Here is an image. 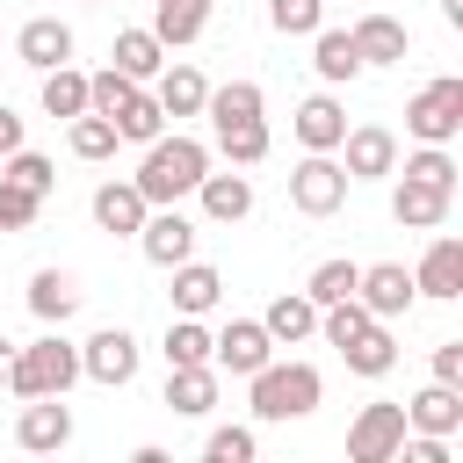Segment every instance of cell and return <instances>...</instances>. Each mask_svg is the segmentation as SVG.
Wrapping results in <instances>:
<instances>
[{
  "label": "cell",
  "instance_id": "cell-46",
  "mask_svg": "<svg viewBox=\"0 0 463 463\" xmlns=\"http://www.w3.org/2000/svg\"><path fill=\"white\" fill-rule=\"evenodd\" d=\"M441 456H449L441 434H420V441H412V463H441Z\"/></svg>",
  "mask_w": 463,
  "mask_h": 463
},
{
  "label": "cell",
  "instance_id": "cell-26",
  "mask_svg": "<svg viewBox=\"0 0 463 463\" xmlns=\"http://www.w3.org/2000/svg\"><path fill=\"white\" fill-rule=\"evenodd\" d=\"M405 420H412L420 434H449V427L463 420V398H456V383H427V391L405 405Z\"/></svg>",
  "mask_w": 463,
  "mask_h": 463
},
{
  "label": "cell",
  "instance_id": "cell-22",
  "mask_svg": "<svg viewBox=\"0 0 463 463\" xmlns=\"http://www.w3.org/2000/svg\"><path fill=\"white\" fill-rule=\"evenodd\" d=\"M210 22V0H152V36L159 43H195Z\"/></svg>",
  "mask_w": 463,
  "mask_h": 463
},
{
  "label": "cell",
  "instance_id": "cell-17",
  "mask_svg": "<svg viewBox=\"0 0 463 463\" xmlns=\"http://www.w3.org/2000/svg\"><path fill=\"white\" fill-rule=\"evenodd\" d=\"M137 232H145V260H159V268L188 260V246H195V224H188L181 210H166V217H145Z\"/></svg>",
  "mask_w": 463,
  "mask_h": 463
},
{
  "label": "cell",
  "instance_id": "cell-40",
  "mask_svg": "<svg viewBox=\"0 0 463 463\" xmlns=\"http://www.w3.org/2000/svg\"><path fill=\"white\" fill-rule=\"evenodd\" d=\"M7 181H22L29 195H43V188H51V159H43V152H22V145H14V152H7Z\"/></svg>",
  "mask_w": 463,
  "mask_h": 463
},
{
  "label": "cell",
  "instance_id": "cell-1",
  "mask_svg": "<svg viewBox=\"0 0 463 463\" xmlns=\"http://www.w3.org/2000/svg\"><path fill=\"white\" fill-rule=\"evenodd\" d=\"M203 174H210V152L195 137H152L145 166H137V195L145 203H181V195H195Z\"/></svg>",
  "mask_w": 463,
  "mask_h": 463
},
{
  "label": "cell",
  "instance_id": "cell-7",
  "mask_svg": "<svg viewBox=\"0 0 463 463\" xmlns=\"http://www.w3.org/2000/svg\"><path fill=\"white\" fill-rule=\"evenodd\" d=\"M354 304H362L369 318H398V311L412 304V275H405L398 260H376V268L354 275Z\"/></svg>",
  "mask_w": 463,
  "mask_h": 463
},
{
  "label": "cell",
  "instance_id": "cell-12",
  "mask_svg": "<svg viewBox=\"0 0 463 463\" xmlns=\"http://www.w3.org/2000/svg\"><path fill=\"white\" fill-rule=\"evenodd\" d=\"M347 36H354V58L362 65H398L405 58V22L398 14H362Z\"/></svg>",
  "mask_w": 463,
  "mask_h": 463
},
{
  "label": "cell",
  "instance_id": "cell-34",
  "mask_svg": "<svg viewBox=\"0 0 463 463\" xmlns=\"http://www.w3.org/2000/svg\"><path fill=\"white\" fill-rule=\"evenodd\" d=\"M354 275H362L354 260H318L311 282H304V297H311V304H340V297H354Z\"/></svg>",
  "mask_w": 463,
  "mask_h": 463
},
{
  "label": "cell",
  "instance_id": "cell-47",
  "mask_svg": "<svg viewBox=\"0 0 463 463\" xmlns=\"http://www.w3.org/2000/svg\"><path fill=\"white\" fill-rule=\"evenodd\" d=\"M7 362H14V340H0V383H7Z\"/></svg>",
  "mask_w": 463,
  "mask_h": 463
},
{
  "label": "cell",
  "instance_id": "cell-28",
  "mask_svg": "<svg viewBox=\"0 0 463 463\" xmlns=\"http://www.w3.org/2000/svg\"><path fill=\"white\" fill-rule=\"evenodd\" d=\"M159 36L152 29H116V72H130V80H152L159 72Z\"/></svg>",
  "mask_w": 463,
  "mask_h": 463
},
{
  "label": "cell",
  "instance_id": "cell-27",
  "mask_svg": "<svg viewBox=\"0 0 463 463\" xmlns=\"http://www.w3.org/2000/svg\"><path fill=\"white\" fill-rule=\"evenodd\" d=\"M311 36H318V51H311L318 80H333V87H340V80H354V72H362V58H354V36H347V29H311Z\"/></svg>",
  "mask_w": 463,
  "mask_h": 463
},
{
  "label": "cell",
  "instance_id": "cell-11",
  "mask_svg": "<svg viewBox=\"0 0 463 463\" xmlns=\"http://www.w3.org/2000/svg\"><path fill=\"white\" fill-rule=\"evenodd\" d=\"M65 434H72V412H65L58 398H29L22 420H14V441L36 449V456H43V449H65Z\"/></svg>",
  "mask_w": 463,
  "mask_h": 463
},
{
  "label": "cell",
  "instance_id": "cell-21",
  "mask_svg": "<svg viewBox=\"0 0 463 463\" xmlns=\"http://www.w3.org/2000/svg\"><path fill=\"white\" fill-rule=\"evenodd\" d=\"M166 405H174V412H210V405H217V376H210V362H181V369H166Z\"/></svg>",
  "mask_w": 463,
  "mask_h": 463
},
{
  "label": "cell",
  "instance_id": "cell-13",
  "mask_svg": "<svg viewBox=\"0 0 463 463\" xmlns=\"http://www.w3.org/2000/svg\"><path fill=\"white\" fill-rule=\"evenodd\" d=\"M14 51H22L36 72H51V65H65V58H72V29H65L58 14H36V22H22Z\"/></svg>",
  "mask_w": 463,
  "mask_h": 463
},
{
  "label": "cell",
  "instance_id": "cell-38",
  "mask_svg": "<svg viewBox=\"0 0 463 463\" xmlns=\"http://www.w3.org/2000/svg\"><path fill=\"white\" fill-rule=\"evenodd\" d=\"M318 14H326V0H268V22H275L282 36H311Z\"/></svg>",
  "mask_w": 463,
  "mask_h": 463
},
{
  "label": "cell",
  "instance_id": "cell-20",
  "mask_svg": "<svg viewBox=\"0 0 463 463\" xmlns=\"http://www.w3.org/2000/svg\"><path fill=\"white\" fill-rule=\"evenodd\" d=\"M72 304H80V282H72L65 268H43V275L29 282V311H36L43 326H65V318H72Z\"/></svg>",
  "mask_w": 463,
  "mask_h": 463
},
{
  "label": "cell",
  "instance_id": "cell-42",
  "mask_svg": "<svg viewBox=\"0 0 463 463\" xmlns=\"http://www.w3.org/2000/svg\"><path fill=\"white\" fill-rule=\"evenodd\" d=\"M362 326H369V311H362L354 297H340V304H326V340H333V347H347V340H354Z\"/></svg>",
  "mask_w": 463,
  "mask_h": 463
},
{
  "label": "cell",
  "instance_id": "cell-19",
  "mask_svg": "<svg viewBox=\"0 0 463 463\" xmlns=\"http://www.w3.org/2000/svg\"><path fill=\"white\" fill-rule=\"evenodd\" d=\"M217 297H224V275H217V268H203V260H174V304H181L188 318H203Z\"/></svg>",
  "mask_w": 463,
  "mask_h": 463
},
{
  "label": "cell",
  "instance_id": "cell-24",
  "mask_svg": "<svg viewBox=\"0 0 463 463\" xmlns=\"http://www.w3.org/2000/svg\"><path fill=\"white\" fill-rule=\"evenodd\" d=\"M217 145L232 166H253V159H268V123L260 116H217Z\"/></svg>",
  "mask_w": 463,
  "mask_h": 463
},
{
  "label": "cell",
  "instance_id": "cell-18",
  "mask_svg": "<svg viewBox=\"0 0 463 463\" xmlns=\"http://www.w3.org/2000/svg\"><path fill=\"white\" fill-rule=\"evenodd\" d=\"M195 188H203V210H210L217 224H239V217L253 210V181H246V174H203Z\"/></svg>",
  "mask_w": 463,
  "mask_h": 463
},
{
  "label": "cell",
  "instance_id": "cell-2",
  "mask_svg": "<svg viewBox=\"0 0 463 463\" xmlns=\"http://www.w3.org/2000/svg\"><path fill=\"white\" fill-rule=\"evenodd\" d=\"M72 376H80V347H65L58 333L14 347V362H7V391H14V398H65Z\"/></svg>",
  "mask_w": 463,
  "mask_h": 463
},
{
  "label": "cell",
  "instance_id": "cell-23",
  "mask_svg": "<svg viewBox=\"0 0 463 463\" xmlns=\"http://www.w3.org/2000/svg\"><path fill=\"white\" fill-rule=\"evenodd\" d=\"M340 130H347V116H340V101H333V94H311V101L297 109V137H304L311 152H333V145H340Z\"/></svg>",
  "mask_w": 463,
  "mask_h": 463
},
{
  "label": "cell",
  "instance_id": "cell-30",
  "mask_svg": "<svg viewBox=\"0 0 463 463\" xmlns=\"http://www.w3.org/2000/svg\"><path fill=\"white\" fill-rule=\"evenodd\" d=\"M203 94H210V87H203V72H195V65H174V72L159 80V109H166V116H195V109H203Z\"/></svg>",
  "mask_w": 463,
  "mask_h": 463
},
{
  "label": "cell",
  "instance_id": "cell-14",
  "mask_svg": "<svg viewBox=\"0 0 463 463\" xmlns=\"http://www.w3.org/2000/svg\"><path fill=\"white\" fill-rule=\"evenodd\" d=\"M412 289H427V297H463V239H434V246L420 253Z\"/></svg>",
  "mask_w": 463,
  "mask_h": 463
},
{
  "label": "cell",
  "instance_id": "cell-9",
  "mask_svg": "<svg viewBox=\"0 0 463 463\" xmlns=\"http://www.w3.org/2000/svg\"><path fill=\"white\" fill-rule=\"evenodd\" d=\"M80 369H87L94 383H130V376H137V340H130L123 326H101V333L87 340Z\"/></svg>",
  "mask_w": 463,
  "mask_h": 463
},
{
  "label": "cell",
  "instance_id": "cell-32",
  "mask_svg": "<svg viewBox=\"0 0 463 463\" xmlns=\"http://www.w3.org/2000/svg\"><path fill=\"white\" fill-rule=\"evenodd\" d=\"M130 94H137V80H130V72H116V65L87 80V109H94V116H109V123L123 116V101H130Z\"/></svg>",
  "mask_w": 463,
  "mask_h": 463
},
{
  "label": "cell",
  "instance_id": "cell-16",
  "mask_svg": "<svg viewBox=\"0 0 463 463\" xmlns=\"http://www.w3.org/2000/svg\"><path fill=\"white\" fill-rule=\"evenodd\" d=\"M145 195H137V181H109V188H94V224L101 232H137L145 224Z\"/></svg>",
  "mask_w": 463,
  "mask_h": 463
},
{
  "label": "cell",
  "instance_id": "cell-3",
  "mask_svg": "<svg viewBox=\"0 0 463 463\" xmlns=\"http://www.w3.org/2000/svg\"><path fill=\"white\" fill-rule=\"evenodd\" d=\"M318 405V369L311 362H260L253 369V412L260 420H297V412H311Z\"/></svg>",
  "mask_w": 463,
  "mask_h": 463
},
{
  "label": "cell",
  "instance_id": "cell-39",
  "mask_svg": "<svg viewBox=\"0 0 463 463\" xmlns=\"http://www.w3.org/2000/svg\"><path fill=\"white\" fill-rule=\"evenodd\" d=\"M36 203H43V195H29L22 181H7V174H0V232H22V224H36Z\"/></svg>",
  "mask_w": 463,
  "mask_h": 463
},
{
  "label": "cell",
  "instance_id": "cell-15",
  "mask_svg": "<svg viewBox=\"0 0 463 463\" xmlns=\"http://www.w3.org/2000/svg\"><path fill=\"white\" fill-rule=\"evenodd\" d=\"M391 217L398 224H412V232H427V224H441L449 217V188H434V181H398V195H391Z\"/></svg>",
  "mask_w": 463,
  "mask_h": 463
},
{
  "label": "cell",
  "instance_id": "cell-31",
  "mask_svg": "<svg viewBox=\"0 0 463 463\" xmlns=\"http://www.w3.org/2000/svg\"><path fill=\"white\" fill-rule=\"evenodd\" d=\"M43 109H51V116H65V123H72V116H80V109H87V80H80V72H72V65H51V72H43Z\"/></svg>",
  "mask_w": 463,
  "mask_h": 463
},
{
  "label": "cell",
  "instance_id": "cell-44",
  "mask_svg": "<svg viewBox=\"0 0 463 463\" xmlns=\"http://www.w3.org/2000/svg\"><path fill=\"white\" fill-rule=\"evenodd\" d=\"M434 383H463V340H441L434 347Z\"/></svg>",
  "mask_w": 463,
  "mask_h": 463
},
{
  "label": "cell",
  "instance_id": "cell-29",
  "mask_svg": "<svg viewBox=\"0 0 463 463\" xmlns=\"http://www.w3.org/2000/svg\"><path fill=\"white\" fill-rule=\"evenodd\" d=\"M260 326H268V340H282V347H289V340H304V333L318 326V304H311V297H275Z\"/></svg>",
  "mask_w": 463,
  "mask_h": 463
},
{
  "label": "cell",
  "instance_id": "cell-5",
  "mask_svg": "<svg viewBox=\"0 0 463 463\" xmlns=\"http://www.w3.org/2000/svg\"><path fill=\"white\" fill-rule=\"evenodd\" d=\"M289 203H297L304 217H333V210L347 203V166H333L326 152H311V159L289 174Z\"/></svg>",
  "mask_w": 463,
  "mask_h": 463
},
{
  "label": "cell",
  "instance_id": "cell-35",
  "mask_svg": "<svg viewBox=\"0 0 463 463\" xmlns=\"http://www.w3.org/2000/svg\"><path fill=\"white\" fill-rule=\"evenodd\" d=\"M72 152H80V159H109V152H116V123L94 116V109H80V116H72Z\"/></svg>",
  "mask_w": 463,
  "mask_h": 463
},
{
  "label": "cell",
  "instance_id": "cell-43",
  "mask_svg": "<svg viewBox=\"0 0 463 463\" xmlns=\"http://www.w3.org/2000/svg\"><path fill=\"white\" fill-rule=\"evenodd\" d=\"M246 456H253V434L246 427H217L210 434V463H246Z\"/></svg>",
  "mask_w": 463,
  "mask_h": 463
},
{
  "label": "cell",
  "instance_id": "cell-4",
  "mask_svg": "<svg viewBox=\"0 0 463 463\" xmlns=\"http://www.w3.org/2000/svg\"><path fill=\"white\" fill-rule=\"evenodd\" d=\"M405 123H412V137L449 145V137L463 130V80H427V87L405 101Z\"/></svg>",
  "mask_w": 463,
  "mask_h": 463
},
{
  "label": "cell",
  "instance_id": "cell-37",
  "mask_svg": "<svg viewBox=\"0 0 463 463\" xmlns=\"http://www.w3.org/2000/svg\"><path fill=\"white\" fill-rule=\"evenodd\" d=\"M203 109H210V116H260V87H253V80L210 87V94H203Z\"/></svg>",
  "mask_w": 463,
  "mask_h": 463
},
{
  "label": "cell",
  "instance_id": "cell-41",
  "mask_svg": "<svg viewBox=\"0 0 463 463\" xmlns=\"http://www.w3.org/2000/svg\"><path fill=\"white\" fill-rule=\"evenodd\" d=\"M405 174H412V181H434V188H456V159H449L441 145L412 152V159H405Z\"/></svg>",
  "mask_w": 463,
  "mask_h": 463
},
{
  "label": "cell",
  "instance_id": "cell-33",
  "mask_svg": "<svg viewBox=\"0 0 463 463\" xmlns=\"http://www.w3.org/2000/svg\"><path fill=\"white\" fill-rule=\"evenodd\" d=\"M159 123H166L159 94H130V101H123V116H116V137H137V145H152V137H159Z\"/></svg>",
  "mask_w": 463,
  "mask_h": 463
},
{
  "label": "cell",
  "instance_id": "cell-36",
  "mask_svg": "<svg viewBox=\"0 0 463 463\" xmlns=\"http://www.w3.org/2000/svg\"><path fill=\"white\" fill-rule=\"evenodd\" d=\"M166 362H174V369H181V362H210V333H203L188 311L166 326Z\"/></svg>",
  "mask_w": 463,
  "mask_h": 463
},
{
  "label": "cell",
  "instance_id": "cell-8",
  "mask_svg": "<svg viewBox=\"0 0 463 463\" xmlns=\"http://www.w3.org/2000/svg\"><path fill=\"white\" fill-rule=\"evenodd\" d=\"M210 354H217L232 376H253V369L275 354V340H268V326H260V318H232V326L210 340Z\"/></svg>",
  "mask_w": 463,
  "mask_h": 463
},
{
  "label": "cell",
  "instance_id": "cell-6",
  "mask_svg": "<svg viewBox=\"0 0 463 463\" xmlns=\"http://www.w3.org/2000/svg\"><path fill=\"white\" fill-rule=\"evenodd\" d=\"M405 449V405H362V420L347 427V456L354 463H391Z\"/></svg>",
  "mask_w": 463,
  "mask_h": 463
},
{
  "label": "cell",
  "instance_id": "cell-25",
  "mask_svg": "<svg viewBox=\"0 0 463 463\" xmlns=\"http://www.w3.org/2000/svg\"><path fill=\"white\" fill-rule=\"evenodd\" d=\"M340 354H347V369H354V376H383V369L398 362V340L383 333V318H369V326H362V333H354Z\"/></svg>",
  "mask_w": 463,
  "mask_h": 463
},
{
  "label": "cell",
  "instance_id": "cell-45",
  "mask_svg": "<svg viewBox=\"0 0 463 463\" xmlns=\"http://www.w3.org/2000/svg\"><path fill=\"white\" fill-rule=\"evenodd\" d=\"M14 145H22V116H14V109H0V159H7Z\"/></svg>",
  "mask_w": 463,
  "mask_h": 463
},
{
  "label": "cell",
  "instance_id": "cell-10",
  "mask_svg": "<svg viewBox=\"0 0 463 463\" xmlns=\"http://www.w3.org/2000/svg\"><path fill=\"white\" fill-rule=\"evenodd\" d=\"M340 145H347V181H376V174H391V166H398V137H391L383 123L340 130Z\"/></svg>",
  "mask_w": 463,
  "mask_h": 463
}]
</instances>
